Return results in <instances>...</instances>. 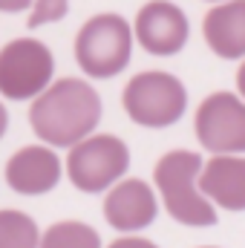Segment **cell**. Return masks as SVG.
<instances>
[{
    "mask_svg": "<svg viewBox=\"0 0 245 248\" xmlns=\"http://www.w3.org/2000/svg\"><path fill=\"white\" fill-rule=\"evenodd\" d=\"M237 90H240V95L245 98V61L240 63V69H237Z\"/></svg>",
    "mask_w": 245,
    "mask_h": 248,
    "instance_id": "cell-18",
    "label": "cell"
},
{
    "mask_svg": "<svg viewBox=\"0 0 245 248\" xmlns=\"http://www.w3.org/2000/svg\"><path fill=\"white\" fill-rule=\"evenodd\" d=\"M32 6H35V0H0V9H3L6 15H17V12L32 9Z\"/></svg>",
    "mask_w": 245,
    "mask_h": 248,
    "instance_id": "cell-17",
    "label": "cell"
},
{
    "mask_svg": "<svg viewBox=\"0 0 245 248\" xmlns=\"http://www.w3.org/2000/svg\"><path fill=\"white\" fill-rule=\"evenodd\" d=\"M208 3H225V0H208Z\"/></svg>",
    "mask_w": 245,
    "mask_h": 248,
    "instance_id": "cell-19",
    "label": "cell"
},
{
    "mask_svg": "<svg viewBox=\"0 0 245 248\" xmlns=\"http://www.w3.org/2000/svg\"><path fill=\"white\" fill-rule=\"evenodd\" d=\"M41 248H101V237L81 219H61L44 231Z\"/></svg>",
    "mask_w": 245,
    "mask_h": 248,
    "instance_id": "cell-14",
    "label": "cell"
},
{
    "mask_svg": "<svg viewBox=\"0 0 245 248\" xmlns=\"http://www.w3.org/2000/svg\"><path fill=\"white\" fill-rule=\"evenodd\" d=\"M202 38L216 58L245 61V0H225L208 9Z\"/></svg>",
    "mask_w": 245,
    "mask_h": 248,
    "instance_id": "cell-11",
    "label": "cell"
},
{
    "mask_svg": "<svg viewBox=\"0 0 245 248\" xmlns=\"http://www.w3.org/2000/svg\"><path fill=\"white\" fill-rule=\"evenodd\" d=\"M133 41H136V32L127 23V17L113 12L95 15L75 35V61L84 75L110 81L130 66Z\"/></svg>",
    "mask_w": 245,
    "mask_h": 248,
    "instance_id": "cell-3",
    "label": "cell"
},
{
    "mask_svg": "<svg viewBox=\"0 0 245 248\" xmlns=\"http://www.w3.org/2000/svg\"><path fill=\"white\" fill-rule=\"evenodd\" d=\"M63 176V162L49 144H26L6 162V185L23 196H44Z\"/></svg>",
    "mask_w": 245,
    "mask_h": 248,
    "instance_id": "cell-9",
    "label": "cell"
},
{
    "mask_svg": "<svg viewBox=\"0 0 245 248\" xmlns=\"http://www.w3.org/2000/svg\"><path fill=\"white\" fill-rule=\"evenodd\" d=\"M196 139L214 156H245V98L228 90L211 93L196 110Z\"/></svg>",
    "mask_w": 245,
    "mask_h": 248,
    "instance_id": "cell-7",
    "label": "cell"
},
{
    "mask_svg": "<svg viewBox=\"0 0 245 248\" xmlns=\"http://www.w3.org/2000/svg\"><path fill=\"white\" fill-rule=\"evenodd\" d=\"M133 32L138 46L147 55L156 58H173L179 55L190 38L187 15L170 0H150L138 9L133 20Z\"/></svg>",
    "mask_w": 245,
    "mask_h": 248,
    "instance_id": "cell-8",
    "label": "cell"
},
{
    "mask_svg": "<svg viewBox=\"0 0 245 248\" xmlns=\"http://www.w3.org/2000/svg\"><path fill=\"white\" fill-rule=\"evenodd\" d=\"M156 217H159V199L144 179H122L104 196V219L122 234L150 228Z\"/></svg>",
    "mask_w": 245,
    "mask_h": 248,
    "instance_id": "cell-10",
    "label": "cell"
},
{
    "mask_svg": "<svg viewBox=\"0 0 245 248\" xmlns=\"http://www.w3.org/2000/svg\"><path fill=\"white\" fill-rule=\"evenodd\" d=\"M66 12H69V0H35V6L29 9L26 26L38 29V26H46V23H58V20L66 17Z\"/></svg>",
    "mask_w": 245,
    "mask_h": 248,
    "instance_id": "cell-15",
    "label": "cell"
},
{
    "mask_svg": "<svg viewBox=\"0 0 245 248\" xmlns=\"http://www.w3.org/2000/svg\"><path fill=\"white\" fill-rule=\"evenodd\" d=\"M202 170L205 162L196 150H170L153 168V182L162 193L165 211L187 228H211L219 222L214 202L199 187Z\"/></svg>",
    "mask_w": 245,
    "mask_h": 248,
    "instance_id": "cell-2",
    "label": "cell"
},
{
    "mask_svg": "<svg viewBox=\"0 0 245 248\" xmlns=\"http://www.w3.org/2000/svg\"><path fill=\"white\" fill-rule=\"evenodd\" d=\"M199 187L214 205L245 211V156H214L199 176Z\"/></svg>",
    "mask_w": 245,
    "mask_h": 248,
    "instance_id": "cell-12",
    "label": "cell"
},
{
    "mask_svg": "<svg viewBox=\"0 0 245 248\" xmlns=\"http://www.w3.org/2000/svg\"><path fill=\"white\" fill-rule=\"evenodd\" d=\"M104 104L101 95L84 78H61L29 107V124L35 136L49 147H75L95 136Z\"/></svg>",
    "mask_w": 245,
    "mask_h": 248,
    "instance_id": "cell-1",
    "label": "cell"
},
{
    "mask_svg": "<svg viewBox=\"0 0 245 248\" xmlns=\"http://www.w3.org/2000/svg\"><path fill=\"white\" fill-rule=\"evenodd\" d=\"M55 55L38 38H15L0 52V93L6 101H35L55 81Z\"/></svg>",
    "mask_w": 245,
    "mask_h": 248,
    "instance_id": "cell-5",
    "label": "cell"
},
{
    "mask_svg": "<svg viewBox=\"0 0 245 248\" xmlns=\"http://www.w3.org/2000/svg\"><path fill=\"white\" fill-rule=\"evenodd\" d=\"M107 248H159L153 240H144V237H130V234H124L119 240H113Z\"/></svg>",
    "mask_w": 245,
    "mask_h": 248,
    "instance_id": "cell-16",
    "label": "cell"
},
{
    "mask_svg": "<svg viewBox=\"0 0 245 248\" xmlns=\"http://www.w3.org/2000/svg\"><path fill=\"white\" fill-rule=\"evenodd\" d=\"M44 234L38 231V222L15 208L0 211V248H41Z\"/></svg>",
    "mask_w": 245,
    "mask_h": 248,
    "instance_id": "cell-13",
    "label": "cell"
},
{
    "mask_svg": "<svg viewBox=\"0 0 245 248\" xmlns=\"http://www.w3.org/2000/svg\"><path fill=\"white\" fill-rule=\"evenodd\" d=\"M202 248H216V246H202Z\"/></svg>",
    "mask_w": 245,
    "mask_h": 248,
    "instance_id": "cell-20",
    "label": "cell"
},
{
    "mask_svg": "<svg viewBox=\"0 0 245 248\" xmlns=\"http://www.w3.org/2000/svg\"><path fill=\"white\" fill-rule=\"evenodd\" d=\"M122 104L133 124L165 130V127L182 122L184 110H187V90L173 72L147 69L127 81Z\"/></svg>",
    "mask_w": 245,
    "mask_h": 248,
    "instance_id": "cell-4",
    "label": "cell"
},
{
    "mask_svg": "<svg viewBox=\"0 0 245 248\" xmlns=\"http://www.w3.org/2000/svg\"><path fill=\"white\" fill-rule=\"evenodd\" d=\"M130 170V147L113 133H95L69 147L66 176L81 193H104Z\"/></svg>",
    "mask_w": 245,
    "mask_h": 248,
    "instance_id": "cell-6",
    "label": "cell"
}]
</instances>
